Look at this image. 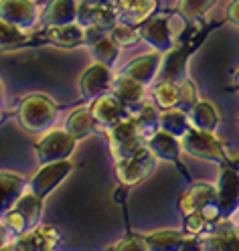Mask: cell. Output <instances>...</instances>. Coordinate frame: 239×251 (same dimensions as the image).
Wrapping results in <instances>:
<instances>
[{
    "instance_id": "24",
    "label": "cell",
    "mask_w": 239,
    "mask_h": 251,
    "mask_svg": "<svg viewBox=\"0 0 239 251\" xmlns=\"http://www.w3.org/2000/svg\"><path fill=\"white\" fill-rule=\"evenodd\" d=\"M190 128V118L188 112L179 105L160 109V118H158V130H164L177 138H183L186 130Z\"/></svg>"
},
{
    "instance_id": "3",
    "label": "cell",
    "mask_w": 239,
    "mask_h": 251,
    "mask_svg": "<svg viewBox=\"0 0 239 251\" xmlns=\"http://www.w3.org/2000/svg\"><path fill=\"white\" fill-rule=\"evenodd\" d=\"M77 142L79 140L73 138L65 128H49V130L41 132L37 144H35V154H37L39 164L71 158Z\"/></svg>"
},
{
    "instance_id": "1",
    "label": "cell",
    "mask_w": 239,
    "mask_h": 251,
    "mask_svg": "<svg viewBox=\"0 0 239 251\" xmlns=\"http://www.w3.org/2000/svg\"><path fill=\"white\" fill-rule=\"evenodd\" d=\"M57 116L59 107L47 93H28L19 105V122L27 132L41 134L53 128Z\"/></svg>"
},
{
    "instance_id": "16",
    "label": "cell",
    "mask_w": 239,
    "mask_h": 251,
    "mask_svg": "<svg viewBox=\"0 0 239 251\" xmlns=\"http://www.w3.org/2000/svg\"><path fill=\"white\" fill-rule=\"evenodd\" d=\"M146 146L158 160H164V162L181 166V154H183L181 138L172 136V134H168L164 130H154L152 134L146 136Z\"/></svg>"
},
{
    "instance_id": "36",
    "label": "cell",
    "mask_w": 239,
    "mask_h": 251,
    "mask_svg": "<svg viewBox=\"0 0 239 251\" xmlns=\"http://www.w3.org/2000/svg\"><path fill=\"white\" fill-rule=\"evenodd\" d=\"M227 21L239 26V0H231L227 4Z\"/></svg>"
},
{
    "instance_id": "38",
    "label": "cell",
    "mask_w": 239,
    "mask_h": 251,
    "mask_svg": "<svg viewBox=\"0 0 239 251\" xmlns=\"http://www.w3.org/2000/svg\"><path fill=\"white\" fill-rule=\"evenodd\" d=\"M85 2H89V4H109V2H114V0H85Z\"/></svg>"
},
{
    "instance_id": "19",
    "label": "cell",
    "mask_w": 239,
    "mask_h": 251,
    "mask_svg": "<svg viewBox=\"0 0 239 251\" xmlns=\"http://www.w3.org/2000/svg\"><path fill=\"white\" fill-rule=\"evenodd\" d=\"M211 202H219L217 201V188L215 184H207V182H195L193 186H188L186 191L181 195L179 207L183 211V215L201 211L203 207L211 205Z\"/></svg>"
},
{
    "instance_id": "18",
    "label": "cell",
    "mask_w": 239,
    "mask_h": 251,
    "mask_svg": "<svg viewBox=\"0 0 239 251\" xmlns=\"http://www.w3.org/2000/svg\"><path fill=\"white\" fill-rule=\"evenodd\" d=\"M146 89L148 87L142 85L140 81L132 79V77H128V75L118 73V75H114V81H111V89L109 91L116 93V96L122 100V103L134 112L138 105H142L148 100V91Z\"/></svg>"
},
{
    "instance_id": "22",
    "label": "cell",
    "mask_w": 239,
    "mask_h": 251,
    "mask_svg": "<svg viewBox=\"0 0 239 251\" xmlns=\"http://www.w3.org/2000/svg\"><path fill=\"white\" fill-rule=\"evenodd\" d=\"M33 43H37L33 30H25L17 25L0 19V53L17 51V49H23V47L33 45Z\"/></svg>"
},
{
    "instance_id": "9",
    "label": "cell",
    "mask_w": 239,
    "mask_h": 251,
    "mask_svg": "<svg viewBox=\"0 0 239 251\" xmlns=\"http://www.w3.org/2000/svg\"><path fill=\"white\" fill-rule=\"evenodd\" d=\"M138 35L140 41H144L154 51L160 53H166L177 45V35H174V28L170 25V17H156L154 14L148 21L138 25Z\"/></svg>"
},
{
    "instance_id": "28",
    "label": "cell",
    "mask_w": 239,
    "mask_h": 251,
    "mask_svg": "<svg viewBox=\"0 0 239 251\" xmlns=\"http://www.w3.org/2000/svg\"><path fill=\"white\" fill-rule=\"evenodd\" d=\"M43 201L39 195H35L30 188L27 186V191L21 195V199L17 201V205H14V209L21 211L23 217L27 219L28 227H35L41 223V217H43Z\"/></svg>"
},
{
    "instance_id": "33",
    "label": "cell",
    "mask_w": 239,
    "mask_h": 251,
    "mask_svg": "<svg viewBox=\"0 0 239 251\" xmlns=\"http://www.w3.org/2000/svg\"><path fill=\"white\" fill-rule=\"evenodd\" d=\"M179 87H181V98H179V107L183 109H188L193 107L197 101H199V91H197V85L188 79V77H185V79L179 81Z\"/></svg>"
},
{
    "instance_id": "39",
    "label": "cell",
    "mask_w": 239,
    "mask_h": 251,
    "mask_svg": "<svg viewBox=\"0 0 239 251\" xmlns=\"http://www.w3.org/2000/svg\"><path fill=\"white\" fill-rule=\"evenodd\" d=\"M2 101H4V85L0 81V105H2Z\"/></svg>"
},
{
    "instance_id": "17",
    "label": "cell",
    "mask_w": 239,
    "mask_h": 251,
    "mask_svg": "<svg viewBox=\"0 0 239 251\" xmlns=\"http://www.w3.org/2000/svg\"><path fill=\"white\" fill-rule=\"evenodd\" d=\"M28 178H25L19 172L0 170V219L10 209H14L21 195L27 191Z\"/></svg>"
},
{
    "instance_id": "7",
    "label": "cell",
    "mask_w": 239,
    "mask_h": 251,
    "mask_svg": "<svg viewBox=\"0 0 239 251\" xmlns=\"http://www.w3.org/2000/svg\"><path fill=\"white\" fill-rule=\"evenodd\" d=\"M61 241V235L57 231V227L47 225V223H39L35 227L27 229L25 233L17 235L14 239L8 241V245L4 249H19V251H47L57 247V243Z\"/></svg>"
},
{
    "instance_id": "37",
    "label": "cell",
    "mask_w": 239,
    "mask_h": 251,
    "mask_svg": "<svg viewBox=\"0 0 239 251\" xmlns=\"http://www.w3.org/2000/svg\"><path fill=\"white\" fill-rule=\"evenodd\" d=\"M10 237H12V235L8 233V229L4 227V223H2V221H0V249H4V247L8 245Z\"/></svg>"
},
{
    "instance_id": "30",
    "label": "cell",
    "mask_w": 239,
    "mask_h": 251,
    "mask_svg": "<svg viewBox=\"0 0 239 251\" xmlns=\"http://www.w3.org/2000/svg\"><path fill=\"white\" fill-rule=\"evenodd\" d=\"M132 114L136 116V120L140 122V126L144 128L146 134H152L154 130H158V118H160V107L154 103V100H152V101L146 100L142 105H138Z\"/></svg>"
},
{
    "instance_id": "35",
    "label": "cell",
    "mask_w": 239,
    "mask_h": 251,
    "mask_svg": "<svg viewBox=\"0 0 239 251\" xmlns=\"http://www.w3.org/2000/svg\"><path fill=\"white\" fill-rule=\"evenodd\" d=\"M111 249L116 251H144L146 249V241H144V235H128L124 237L120 243L111 245Z\"/></svg>"
},
{
    "instance_id": "5",
    "label": "cell",
    "mask_w": 239,
    "mask_h": 251,
    "mask_svg": "<svg viewBox=\"0 0 239 251\" xmlns=\"http://www.w3.org/2000/svg\"><path fill=\"white\" fill-rule=\"evenodd\" d=\"M71 170H73V162L69 158L41 164L39 170L28 178V184L27 186L35 195H39L41 199H47L63 180H65L71 175Z\"/></svg>"
},
{
    "instance_id": "27",
    "label": "cell",
    "mask_w": 239,
    "mask_h": 251,
    "mask_svg": "<svg viewBox=\"0 0 239 251\" xmlns=\"http://www.w3.org/2000/svg\"><path fill=\"white\" fill-rule=\"evenodd\" d=\"M152 100L154 103L166 109V107H174L179 105V98H181V87L179 81H170V79H158L152 83Z\"/></svg>"
},
{
    "instance_id": "25",
    "label": "cell",
    "mask_w": 239,
    "mask_h": 251,
    "mask_svg": "<svg viewBox=\"0 0 239 251\" xmlns=\"http://www.w3.org/2000/svg\"><path fill=\"white\" fill-rule=\"evenodd\" d=\"M95 128H100V126H98V122H95L89 105L75 107L65 120V130L77 140L89 136L91 132H95Z\"/></svg>"
},
{
    "instance_id": "31",
    "label": "cell",
    "mask_w": 239,
    "mask_h": 251,
    "mask_svg": "<svg viewBox=\"0 0 239 251\" xmlns=\"http://www.w3.org/2000/svg\"><path fill=\"white\" fill-rule=\"evenodd\" d=\"M211 227H213V223H211L201 211H195V213L185 215V233H188V235L201 237V235H205Z\"/></svg>"
},
{
    "instance_id": "32",
    "label": "cell",
    "mask_w": 239,
    "mask_h": 251,
    "mask_svg": "<svg viewBox=\"0 0 239 251\" xmlns=\"http://www.w3.org/2000/svg\"><path fill=\"white\" fill-rule=\"evenodd\" d=\"M0 221L4 223V227L8 229V233L12 235V237H17V235H21L27 229H30L28 223H27V219L23 217V213L17 211V209H10L2 219H0Z\"/></svg>"
},
{
    "instance_id": "6",
    "label": "cell",
    "mask_w": 239,
    "mask_h": 251,
    "mask_svg": "<svg viewBox=\"0 0 239 251\" xmlns=\"http://www.w3.org/2000/svg\"><path fill=\"white\" fill-rule=\"evenodd\" d=\"M201 39H193L183 45H174L172 49H168L166 53H162V61H160V69H158L156 81L158 79H170V81H181L185 77H188L186 67H188V57L190 53L197 51Z\"/></svg>"
},
{
    "instance_id": "4",
    "label": "cell",
    "mask_w": 239,
    "mask_h": 251,
    "mask_svg": "<svg viewBox=\"0 0 239 251\" xmlns=\"http://www.w3.org/2000/svg\"><path fill=\"white\" fill-rule=\"evenodd\" d=\"M156 160L158 158L148 150V146L144 144V146H140L134 154L114 160L116 175H118V178H120V182L124 186L140 184L142 180H146L152 175V172H154Z\"/></svg>"
},
{
    "instance_id": "20",
    "label": "cell",
    "mask_w": 239,
    "mask_h": 251,
    "mask_svg": "<svg viewBox=\"0 0 239 251\" xmlns=\"http://www.w3.org/2000/svg\"><path fill=\"white\" fill-rule=\"evenodd\" d=\"M114 4L118 8L120 21L138 26L156 14L158 0H114Z\"/></svg>"
},
{
    "instance_id": "13",
    "label": "cell",
    "mask_w": 239,
    "mask_h": 251,
    "mask_svg": "<svg viewBox=\"0 0 239 251\" xmlns=\"http://www.w3.org/2000/svg\"><path fill=\"white\" fill-rule=\"evenodd\" d=\"M111 81H114V73H111V67L104 65V63L93 61L91 65L81 73L77 81L79 93L85 98V100H93L102 96V93L111 89Z\"/></svg>"
},
{
    "instance_id": "11",
    "label": "cell",
    "mask_w": 239,
    "mask_h": 251,
    "mask_svg": "<svg viewBox=\"0 0 239 251\" xmlns=\"http://www.w3.org/2000/svg\"><path fill=\"white\" fill-rule=\"evenodd\" d=\"M146 249L150 251H174V249H201V239L195 235L174 229L150 231L144 235Z\"/></svg>"
},
{
    "instance_id": "14",
    "label": "cell",
    "mask_w": 239,
    "mask_h": 251,
    "mask_svg": "<svg viewBox=\"0 0 239 251\" xmlns=\"http://www.w3.org/2000/svg\"><path fill=\"white\" fill-rule=\"evenodd\" d=\"M160 61H162V53L160 51H150V53H144V55H138L134 57L132 61H128L126 65L120 69L122 75H128L132 79L140 81L142 85L150 87L154 81H156V75H158V69H160Z\"/></svg>"
},
{
    "instance_id": "41",
    "label": "cell",
    "mask_w": 239,
    "mask_h": 251,
    "mask_svg": "<svg viewBox=\"0 0 239 251\" xmlns=\"http://www.w3.org/2000/svg\"><path fill=\"white\" fill-rule=\"evenodd\" d=\"M0 120H2V107H0Z\"/></svg>"
},
{
    "instance_id": "23",
    "label": "cell",
    "mask_w": 239,
    "mask_h": 251,
    "mask_svg": "<svg viewBox=\"0 0 239 251\" xmlns=\"http://www.w3.org/2000/svg\"><path fill=\"white\" fill-rule=\"evenodd\" d=\"M188 118H190V126H193V128H199L205 132H217L219 124H221L219 109L215 107V103L207 101V100H199L190 107Z\"/></svg>"
},
{
    "instance_id": "34",
    "label": "cell",
    "mask_w": 239,
    "mask_h": 251,
    "mask_svg": "<svg viewBox=\"0 0 239 251\" xmlns=\"http://www.w3.org/2000/svg\"><path fill=\"white\" fill-rule=\"evenodd\" d=\"M109 33L120 41V45H134L136 41H140L138 26H136V25H130V23H126V21H120L114 28L109 30Z\"/></svg>"
},
{
    "instance_id": "29",
    "label": "cell",
    "mask_w": 239,
    "mask_h": 251,
    "mask_svg": "<svg viewBox=\"0 0 239 251\" xmlns=\"http://www.w3.org/2000/svg\"><path fill=\"white\" fill-rule=\"evenodd\" d=\"M217 0H179V12L190 23L205 19L213 10Z\"/></svg>"
},
{
    "instance_id": "40",
    "label": "cell",
    "mask_w": 239,
    "mask_h": 251,
    "mask_svg": "<svg viewBox=\"0 0 239 251\" xmlns=\"http://www.w3.org/2000/svg\"><path fill=\"white\" fill-rule=\"evenodd\" d=\"M233 83H235V87L239 89V69L235 71V75H233Z\"/></svg>"
},
{
    "instance_id": "12",
    "label": "cell",
    "mask_w": 239,
    "mask_h": 251,
    "mask_svg": "<svg viewBox=\"0 0 239 251\" xmlns=\"http://www.w3.org/2000/svg\"><path fill=\"white\" fill-rule=\"evenodd\" d=\"M215 188H217L221 215L231 217L239 209V172L229 164H221V172H219Z\"/></svg>"
},
{
    "instance_id": "10",
    "label": "cell",
    "mask_w": 239,
    "mask_h": 251,
    "mask_svg": "<svg viewBox=\"0 0 239 251\" xmlns=\"http://www.w3.org/2000/svg\"><path fill=\"white\" fill-rule=\"evenodd\" d=\"M89 109H91L95 122H98V126L104 130L114 128L116 124H120L122 120H126L132 114V109L126 107L122 103V100L111 91H106L102 96L93 98L89 103Z\"/></svg>"
},
{
    "instance_id": "2",
    "label": "cell",
    "mask_w": 239,
    "mask_h": 251,
    "mask_svg": "<svg viewBox=\"0 0 239 251\" xmlns=\"http://www.w3.org/2000/svg\"><path fill=\"white\" fill-rule=\"evenodd\" d=\"M181 148L185 154L193 156L199 160H207V162H215V164H229L227 162V154L223 150L219 138L215 136V132H205L199 128H190L186 130V134L181 138Z\"/></svg>"
},
{
    "instance_id": "15",
    "label": "cell",
    "mask_w": 239,
    "mask_h": 251,
    "mask_svg": "<svg viewBox=\"0 0 239 251\" xmlns=\"http://www.w3.org/2000/svg\"><path fill=\"white\" fill-rule=\"evenodd\" d=\"M0 19L30 30L39 21V6L35 0H0Z\"/></svg>"
},
{
    "instance_id": "21",
    "label": "cell",
    "mask_w": 239,
    "mask_h": 251,
    "mask_svg": "<svg viewBox=\"0 0 239 251\" xmlns=\"http://www.w3.org/2000/svg\"><path fill=\"white\" fill-rule=\"evenodd\" d=\"M81 0H49L43 8L45 25H69L77 23V10Z\"/></svg>"
},
{
    "instance_id": "26",
    "label": "cell",
    "mask_w": 239,
    "mask_h": 251,
    "mask_svg": "<svg viewBox=\"0 0 239 251\" xmlns=\"http://www.w3.org/2000/svg\"><path fill=\"white\" fill-rule=\"evenodd\" d=\"M87 49H89V55H91L93 61L104 63V65H107V67H114L120 53H122V45L114 35L107 33L102 39L95 41L93 45H89Z\"/></svg>"
},
{
    "instance_id": "8",
    "label": "cell",
    "mask_w": 239,
    "mask_h": 251,
    "mask_svg": "<svg viewBox=\"0 0 239 251\" xmlns=\"http://www.w3.org/2000/svg\"><path fill=\"white\" fill-rule=\"evenodd\" d=\"M37 43H49L59 49H77V47H85V26L79 23L69 25H47L35 33Z\"/></svg>"
}]
</instances>
